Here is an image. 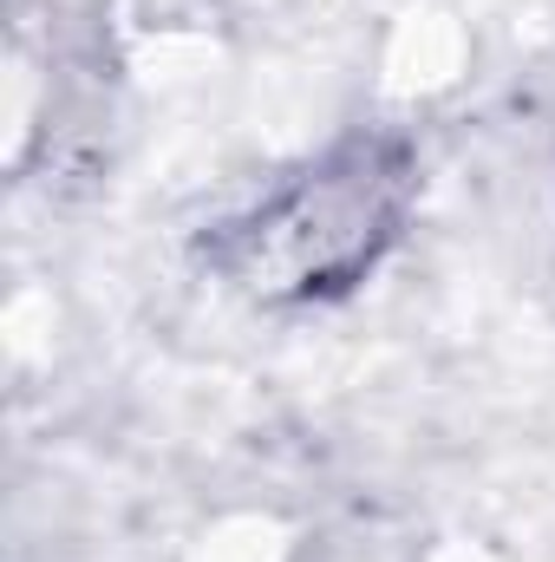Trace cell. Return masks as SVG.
Listing matches in <instances>:
<instances>
[{
	"label": "cell",
	"instance_id": "obj_1",
	"mask_svg": "<svg viewBox=\"0 0 555 562\" xmlns=\"http://www.w3.org/2000/svg\"><path fill=\"white\" fill-rule=\"evenodd\" d=\"M412 203L399 138H340L203 243V262L256 301H327L380 269Z\"/></svg>",
	"mask_w": 555,
	"mask_h": 562
}]
</instances>
